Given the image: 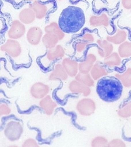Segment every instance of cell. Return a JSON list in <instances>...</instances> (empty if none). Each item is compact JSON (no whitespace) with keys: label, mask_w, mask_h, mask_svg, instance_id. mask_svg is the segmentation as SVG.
I'll return each instance as SVG.
<instances>
[{"label":"cell","mask_w":131,"mask_h":147,"mask_svg":"<svg viewBox=\"0 0 131 147\" xmlns=\"http://www.w3.org/2000/svg\"><path fill=\"white\" fill-rule=\"evenodd\" d=\"M123 92V84L116 76L102 77L96 85V94L105 102H115L121 98Z\"/></svg>","instance_id":"6da1fadb"},{"label":"cell","mask_w":131,"mask_h":147,"mask_svg":"<svg viewBox=\"0 0 131 147\" xmlns=\"http://www.w3.org/2000/svg\"><path fill=\"white\" fill-rule=\"evenodd\" d=\"M86 22L83 10L78 7L69 6L62 10L58 24L65 33H76L84 27Z\"/></svg>","instance_id":"7a4b0ae2"},{"label":"cell","mask_w":131,"mask_h":147,"mask_svg":"<svg viewBox=\"0 0 131 147\" xmlns=\"http://www.w3.org/2000/svg\"><path fill=\"white\" fill-rule=\"evenodd\" d=\"M24 133V128L22 123L17 120L9 121L5 126L4 134L6 139L10 142L19 140Z\"/></svg>","instance_id":"3957f363"},{"label":"cell","mask_w":131,"mask_h":147,"mask_svg":"<svg viewBox=\"0 0 131 147\" xmlns=\"http://www.w3.org/2000/svg\"><path fill=\"white\" fill-rule=\"evenodd\" d=\"M64 55L65 50L63 47L58 44L54 48L48 49L45 55L40 59V63L44 68L47 69L54 62L62 59Z\"/></svg>","instance_id":"277c9868"},{"label":"cell","mask_w":131,"mask_h":147,"mask_svg":"<svg viewBox=\"0 0 131 147\" xmlns=\"http://www.w3.org/2000/svg\"><path fill=\"white\" fill-rule=\"evenodd\" d=\"M0 50L7 53L11 58H17L21 56L22 49L21 44L18 40L8 39L0 47Z\"/></svg>","instance_id":"5b68a950"},{"label":"cell","mask_w":131,"mask_h":147,"mask_svg":"<svg viewBox=\"0 0 131 147\" xmlns=\"http://www.w3.org/2000/svg\"><path fill=\"white\" fill-rule=\"evenodd\" d=\"M96 109L95 102L89 98H84L79 100L76 105V110L83 116L92 115Z\"/></svg>","instance_id":"8992f818"},{"label":"cell","mask_w":131,"mask_h":147,"mask_svg":"<svg viewBox=\"0 0 131 147\" xmlns=\"http://www.w3.org/2000/svg\"><path fill=\"white\" fill-rule=\"evenodd\" d=\"M29 7L33 10L36 18L41 20L45 18L51 9H53L54 4L52 3H44L35 0L29 4Z\"/></svg>","instance_id":"52a82bcc"},{"label":"cell","mask_w":131,"mask_h":147,"mask_svg":"<svg viewBox=\"0 0 131 147\" xmlns=\"http://www.w3.org/2000/svg\"><path fill=\"white\" fill-rule=\"evenodd\" d=\"M26 33V28L25 24L19 20H15L11 23L9 29L7 30V35L9 39L18 40L24 36Z\"/></svg>","instance_id":"ba28073f"},{"label":"cell","mask_w":131,"mask_h":147,"mask_svg":"<svg viewBox=\"0 0 131 147\" xmlns=\"http://www.w3.org/2000/svg\"><path fill=\"white\" fill-rule=\"evenodd\" d=\"M50 92V87L43 82H37L33 84L30 88L31 96L35 99L40 100L46 96Z\"/></svg>","instance_id":"9c48e42d"},{"label":"cell","mask_w":131,"mask_h":147,"mask_svg":"<svg viewBox=\"0 0 131 147\" xmlns=\"http://www.w3.org/2000/svg\"><path fill=\"white\" fill-rule=\"evenodd\" d=\"M44 35L43 31L39 27L33 26L30 27L26 32V39L32 46H38L41 42Z\"/></svg>","instance_id":"30bf717a"},{"label":"cell","mask_w":131,"mask_h":147,"mask_svg":"<svg viewBox=\"0 0 131 147\" xmlns=\"http://www.w3.org/2000/svg\"><path fill=\"white\" fill-rule=\"evenodd\" d=\"M38 106L45 115L51 116L53 115L56 108L57 107V104L53 100L52 97L48 94L46 96L39 100Z\"/></svg>","instance_id":"8fae6325"},{"label":"cell","mask_w":131,"mask_h":147,"mask_svg":"<svg viewBox=\"0 0 131 147\" xmlns=\"http://www.w3.org/2000/svg\"><path fill=\"white\" fill-rule=\"evenodd\" d=\"M96 61H97V58L94 53H89L86 54L84 58L79 62V72L83 73H90Z\"/></svg>","instance_id":"7c38bea8"},{"label":"cell","mask_w":131,"mask_h":147,"mask_svg":"<svg viewBox=\"0 0 131 147\" xmlns=\"http://www.w3.org/2000/svg\"><path fill=\"white\" fill-rule=\"evenodd\" d=\"M61 64L69 77L75 78L79 72V63L75 59L68 57L65 58L62 60Z\"/></svg>","instance_id":"4fadbf2b"},{"label":"cell","mask_w":131,"mask_h":147,"mask_svg":"<svg viewBox=\"0 0 131 147\" xmlns=\"http://www.w3.org/2000/svg\"><path fill=\"white\" fill-rule=\"evenodd\" d=\"M68 88L71 93L74 94H81L83 96L88 97L91 93L90 87L74 80L72 81L68 86Z\"/></svg>","instance_id":"5bb4252c"},{"label":"cell","mask_w":131,"mask_h":147,"mask_svg":"<svg viewBox=\"0 0 131 147\" xmlns=\"http://www.w3.org/2000/svg\"><path fill=\"white\" fill-rule=\"evenodd\" d=\"M96 44L98 46V54L100 57L102 58H105L113 52V44L109 42L106 39H98L96 40Z\"/></svg>","instance_id":"9a60e30c"},{"label":"cell","mask_w":131,"mask_h":147,"mask_svg":"<svg viewBox=\"0 0 131 147\" xmlns=\"http://www.w3.org/2000/svg\"><path fill=\"white\" fill-rule=\"evenodd\" d=\"M109 73L105 64L100 61H96L90 71V74L93 80L98 81L100 78L107 76Z\"/></svg>","instance_id":"2e32d148"},{"label":"cell","mask_w":131,"mask_h":147,"mask_svg":"<svg viewBox=\"0 0 131 147\" xmlns=\"http://www.w3.org/2000/svg\"><path fill=\"white\" fill-rule=\"evenodd\" d=\"M69 76L64 69L61 63H58L55 65L52 70L51 71L49 76V81H66Z\"/></svg>","instance_id":"e0dca14e"},{"label":"cell","mask_w":131,"mask_h":147,"mask_svg":"<svg viewBox=\"0 0 131 147\" xmlns=\"http://www.w3.org/2000/svg\"><path fill=\"white\" fill-rule=\"evenodd\" d=\"M89 24L92 27H108L110 25V20L106 13H102L99 15L91 16L89 18Z\"/></svg>","instance_id":"ac0fdd59"},{"label":"cell","mask_w":131,"mask_h":147,"mask_svg":"<svg viewBox=\"0 0 131 147\" xmlns=\"http://www.w3.org/2000/svg\"><path fill=\"white\" fill-rule=\"evenodd\" d=\"M36 19L35 13L29 7L22 9L18 13V20L25 25L32 24Z\"/></svg>","instance_id":"d6986e66"},{"label":"cell","mask_w":131,"mask_h":147,"mask_svg":"<svg viewBox=\"0 0 131 147\" xmlns=\"http://www.w3.org/2000/svg\"><path fill=\"white\" fill-rule=\"evenodd\" d=\"M127 36L128 33L126 30L118 29L113 35H107L106 38V39L113 44L119 45L124 41H126Z\"/></svg>","instance_id":"ffe728a7"},{"label":"cell","mask_w":131,"mask_h":147,"mask_svg":"<svg viewBox=\"0 0 131 147\" xmlns=\"http://www.w3.org/2000/svg\"><path fill=\"white\" fill-rule=\"evenodd\" d=\"M44 32L47 33L54 34L59 39V40H62L65 37V33L61 30L58 22L53 21L45 26L44 27Z\"/></svg>","instance_id":"44dd1931"},{"label":"cell","mask_w":131,"mask_h":147,"mask_svg":"<svg viewBox=\"0 0 131 147\" xmlns=\"http://www.w3.org/2000/svg\"><path fill=\"white\" fill-rule=\"evenodd\" d=\"M103 63L108 67H119L121 65L122 61L118 53L112 52L110 55L104 58Z\"/></svg>","instance_id":"7402d4cb"},{"label":"cell","mask_w":131,"mask_h":147,"mask_svg":"<svg viewBox=\"0 0 131 147\" xmlns=\"http://www.w3.org/2000/svg\"><path fill=\"white\" fill-rule=\"evenodd\" d=\"M60 40L54 34L45 33L42 38L41 42L43 46L47 49L55 47L58 44Z\"/></svg>","instance_id":"603a6c76"},{"label":"cell","mask_w":131,"mask_h":147,"mask_svg":"<svg viewBox=\"0 0 131 147\" xmlns=\"http://www.w3.org/2000/svg\"><path fill=\"white\" fill-rule=\"evenodd\" d=\"M118 80L121 81L123 87H131V68L129 67L122 73H117L115 74Z\"/></svg>","instance_id":"cb8c5ba5"},{"label":"cell","mask_w":131,"mask_h":147,"mask_svg":"<svg viewBox=\"0 0 131 147\" xmlns=\"http://www.w3.org/2000/svg\"><path fill=\"white\" fill-rule=\"evenodd\" d=\"M75 80L89 87H93L95 84V81L91 76L90 73H83L78 72L75 77Z\"/></svg>","instance_id":"d4e9b609"},{"label":"cell","mask_w":131,"mask_h":147,"mask_svg":"<svg viewBox=\"0 0 131 147\" xmlns=\"http://www.w3.org/2000/svg\"><path fill=\"white\" fill-rule=\"evenodd\" d=\"M118 53L121 58L131 57V41H124L119 44Z\"/></svg>","instance_id":"484cf974"},{"label":"cell","mask_w":131,"mask_h":147,"mask_svg":"<svg viewBox=\"0 0 131 147\" xmlns=\"http://www.w3.org/2000/svg\"><path fill=\"white\" fill-rule=\"evenodd\" d=\"M108 140L103 137L99 136L94 138L91 141V146L92 147H107Z\"/></svg>","instance_id":"4316f807"},{"label":"cell","mask_w":131,"mask_h":147,"mask_svg":"<svg viewBox=\"0 0 131 147\" xmlns=\"http://www.w3.org/2000/svg\"><path fill=\"white\" fill-rule=\"evenodd\" d=\"M118 115L122 118H128L131 116V101L118 110Z\"/></svg>","instance_id":"83f0119b"},{"label":"cell","mask_w":131,"mask_h":147,"mask_svg":"<svg viewBox=\"0 0 131 147\" xmlns=\"http://www.w3.org/2000/svg\"><path fill=\"white\" fill-rule=\"evenodd\" d=\"M90 45L87 42H85L81 40H78L75 44V50L77 54H82L85 52L88 46Z\"/></svg>","instance_id":"f1b7e54d"},{"label":"cell","mask_w":131,"mask_h":147,"mask_svg":"<svg viewBox=\"0 0 131 147\" xmlns=\"http://www.w3.org/2000/svg\"><path fill=\"white\" fill-rule=\"evenodd\" d=\"M79 40H81L85 42H87L90 44H92L94 42L95 37L92 33L86 32H84L83 35L79 38Z\"/></svg>","instance_id":"f546056e"},{"label":"cell","mask_w":131,"mask_h":147,"mask_svg":"<svg viewBox=\"0 0 131 147\" xmlns=\"http://www.w3.org/2000/svg\"><path fill=\"white\" fill-rule=\"evenodd\" d=\"M11 113L12 110L7 104H0V118L3 116H9Z\"/></svg>","instance_id":"4dcf8cb0"},{"label":"cell","mask_w":131,"mask_h":147,"mask_svg":"<svg viewBox=\"0 0 131 147\" xmlns=\"http://www.w3.org/2000/svg\"><path fill=\"white\" fill-rule=\"evenodd\" d=\"M21 146L22 147H38L39 146L37 141L33 138H28L26 139Z\"/></svg>","instance_id":"1f68e13d"},{"label":"cell","mask_w":131,"mask_h":147,"mask_svg":"<svg viewBox=\"0 0 131 147\" xmlns=\"http://www.w3.org/2000/svg\"><path fill=\"white\" fill-rule=\"evenodd\" d=\"M108 147H125L126 144L123 141L119 139H115L111 140L108 143Z\"/></svg>","instance_id":"d6a6232c"},{"label":"cell","mask_w":131,"mask_h":147,"mask_svg":"<svg viewBox=\"0 0 131 147\" xmlns=\"http://www.w3.org/2000/svg\"><path fill=\"white\" fill-rule=\"evenodd\" d=\"M122 6L127 10H131V0H121Z\"/></svg>","instance_id":"836d02e7"},{"label":"cell","mask_w":131,"mask_h":147,"mask_svg":"<svg viewBox=\"0 0 131 147\" xmlns=\"http://www.w3.org/2000/svg\"><path fill=\"white\" fill-rule=\"evenodd\" d=\"M23 1H31L33 2L34 1H35V0H23Z\"/></svg>","instance_id":"e575fe53"},{"label":"cell","mask_w":131,"mask_h":147,"mask_svg":"<svg viewBox=\"0 0 131 147\" xmlns=\"http://www.w3.org/2000/svg\"><path fill=\"white\" fill-rule=\"evenodd\" d=\"M57 1H62V0H57Z\"/></svg>","instance_id":"d590c367"},{"label":"cell","mask_w":131,"mask_h":147,"mask_svg":"<svg viewBox=\"0 0 131 147\" xmlns=\"http://www.w3.org/2000/svg\"><path fill=\"white\" fill-rule=\"evenodd\" d=\"M130 13H131V10H130Z\"/></svg>","instance_id":"8d00e7d4"},{"label":"cell","mask_w":131,"mask_h":147,"mask_svg":"<svg viewBox=\"0 0 131 147\" xmlns=\"http://www.w3.org/2000/svg\"><path fill=\"white\" fill-rule=\"evenodd\" d=\"M15 1H16V0H15Z\"/></svg>","instance_id":"74e56055"}]
</instances>
